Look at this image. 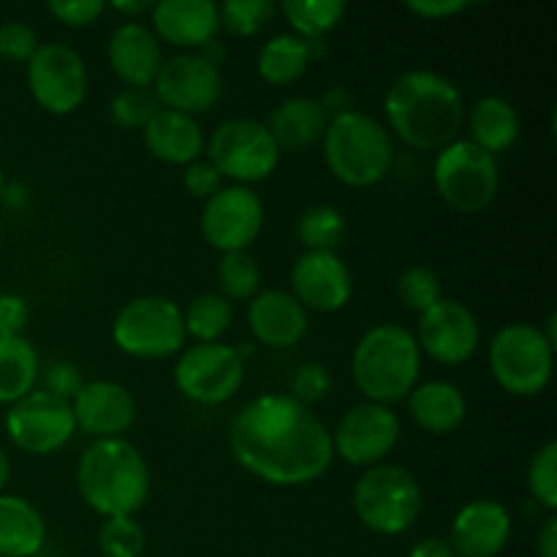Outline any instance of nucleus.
I'll list each match as a JSON object with an SVG mask.
<instances>
[{
    "instance_id": "29",
    "label": "nucleus",
    "mask_w": 557,
    "mask_h": 557,
    "mask_svg": "<svg viewBox=\"0 0 557 557\" xmlns=\"http://www.w3.org/2000/svg\"><path fill=\"white\" fill-rule=\"evenodd\" d=\"M468 141L482 147L490 156L511 150L520 139V112L515 103L504 96H484L479 98L466 114Z\"/></svg>"
},
{
    "instance_id": "30",
    "label": "nucleus",
    "mask_w": 557,
    "mask_h": 557,
    "mask_svg": "<svg viewBox=\"0 0 557 557\" xmlns=\"http://www.w3.org/2000/svg\"><path fill=\"white\" fill-rule=\"evenodd\" d=\"M41 375L38 351L25 335L0 337V406H14L36 389Z\"/></svg>"
},
{
    "instance_id": "53",
    "label": "nucleus",
    "mask_w": 557,
    "mask_h": 557,
    "mask_svg": "<svg viewBox=\"0 0 557 557\" xmlns=\"http://www.w3.org/2000/svg\"><path fill=\"white\" fill-rule=\"evenodd\" d=\"M5 183H9V180H5V172H3V169H0V199H3V190H5Z\"/></svg>"
},
{
    "instance_id": "34",
    "label": "nucleus",
    "mask_w": 557,
    "mask_h": 557,
    "mask_svg": "<svg viewBox=\"0 0 557 557\" xmlns=\"http://www.w3.org/2000/svg\"><path fill=\"white\" fill-rule=\"evenodd\" d=\"M218 294L228 302H250L261 292V270L259 261L248 250L237 253H223L215 267Z\"/></svg>"
},
{
    "instance_id": "49",
    "label": "nucleus",
    "mask_w": 557,
    "mask_h": 557,
    "mask_svg": "<svg viewBox=\"0 0 557 557\" xmlns=\"http://www.w3.org/2000/svg\"><path fill=\"white\" fill-rule=\"evenodd\" d=\"M536 553L539 557H557V517H544L542 528L536 533Z\"/></svg>"
},
{
    "instance_id": "4",
    "label": "nucleus",
    "mask_w": 557,
    "mask_h": 557,
    "mask_svg": "<svg viewBox=\"0 0 557 557\" xmlns=\"http://www.w3.org/2000/svg\"><path fill=\"white\" fill-rule=\"evenodd\" d=\"M422 375V351L411 330L395 321L373 324L351 354L354 386L368 403L392 406L406 400Z\"/></svg>"
},
{
    "instance_id": "52",
    "label": "nucleus",
    "mask_w": 557,
    "mask_h": 557,
    "mask_svg": "<svg viewBox=\"0 0 557 557\" xmlns=\"http://www.w3.org/2000/svg\"><path fill=\"white\" fill-rule=\"evenodd\" d=\"M9 479H11V457H9V451L0 446V493L5 490Z\"/></svg>"
},
{
    "instance_id": "20",
    "label": "nucleus",
    "mask_w": 557,
    "mask_h": 557,
    "mask_svg": "<svg viewBox=\"0 0 557 557\" xmlns=\"http://www.w3.org/2000/svg\"><path fill=\"white\" fill-rule=\"evenodd\" d=\"M515 520L500 500L476 498L462 506L449 528V544L457 557H498L511 542Z\"/></svg>"
},
{
    "instance_id": "33",
    "label": "nucleus",
    "mask_w": 557,
    "mask_h": 557,
    "mask_svg": "<svg viewBox=\"0 0 557 557\" xmlns=\"http://www.w3.org/2000/svg\"><path fill=\"white\" fill-rule=\"evenodd\" d=\"M305 250H335L346 237V215L332 205H310L294 223Z\"/></svg>"
},
{
    "instance_id": "23",
    "label": "nucleus",
    "mask_w": 557,
    "mask_h": 557,
    "mask_svg": "<svg viewBox=\"0 0 557 557\" xmlns=\"http://www.w3.org/2000/svg\"><path fill=\"white\" fill-rule=\"evenodd\" d=\"M248 326L267 348H292L308 335L310 313L283 288H261L248 302Z\"/></svg>"
},
{
    "instance_id": "17",
    "label": "nucleus",
    "mask_w": 557,
    "mask_h": 557,
    "mask_svg": "<svg viewBox=\"0 0 557 557\" xmlns=\"http://www.w3.org/2000/svg\"><path fill=\"white\" fill-rule=\"evenodd\" d=\"M413 337H417L422 357H430L446 368H457L479 351L482 326L466 302L444 297L438 305L419 315Z\"/></svg>"
},
{
    "instance_id": "38",
    "label": "nucleus",
    "mask_w": 557,
    "mask_h": 557,
    "mask_svg": "<svg viewBox=\"0 0 557 557\" xmlns=\"http://www.w3.org/2000/svg\"><path fill=\"white\" fill-rule=\"evenodd\" d=\"M98 549L103 557H141L147 533L136 517H109L98 528Z\"/></svg>"
},
{
    "instance_id": "44",
    "label": "nucleus",
    "mask_w": 557,
    "mask_h": 557,
    "mask_svg": "<svg viewBox=\"0 0 557 557\" xmlns=\"http://www.w3.org/2000/svg\"><path fill=\"white\" fill-rule=\"evenodd\" d=\"M183 188L188 190L190 196H196V199L207 201L210 196H215L218 190L223 188V177L207 158H199V161L188 163V166L183 169Z\"/></svg>"
},
{
    "instance_id": "42",
    "label": "nucleus",
    "mask_w": 557,
    "mask_h": 557,
    "mask_svg": "<svg viewBox=\"0 0 557 557\" xmlns=\"http://www.w3.org/2000/svg\"><path fill=\"white\" fill-rule=\"evenodd\" d=\"M82 386H85V375L74 362L58 359V362H49L47 370H44V392L60 397V400L71 403L79 395Z\"/></svg>"
},
{
    "instance_id": "36",
    "label": "nucleus",
    "mask_w": 557,
    "mask_h": 557,
    "mask_svg": "<svg viewBox=\"0 0 557 557\" xmlns=\"http://www.w3.org/2000/svg\"><path fill=\"white\" fill-rule=\"evenodd\" d=\"M275 14L277 5L272 0H226V3L218 5L221 30L232 33L237 38H248L261 33Z\"/></svg>"
},
{
    "instance_id": "11",
    "label": "nucleus",
    "mask_w": 557,
    "mask_h": 557,
    "mask_svg": "<svg viewBox=\"0 0 557 557\" xmlns=\"http://www.w3.org/2000/svg\"><path fill=\"white\" fill-rule=\"evenodd\" d=\"M174 386L196 406H223L245 381V357L228 343H194L177 354Z\"/></svg>"
},
{
    "instance_id": "46",
    "label": "nucleus",
    "mask_w": 557,
    "mask_h": 557,
    "mask_svg": "<svg viewBox=\"0 0 557 557\" xmlns=\"http://www.w3.org/2000/svg\"><path fill=\"white\" fill-rule=\"evenodd\" d=\"M406 9L422 20H449L471 9V3L468 0H408Z\"/></svg>"
},
{
    "instance_id": "32",
    "label": "nucleus",
    "mask_w": 557,
    "mask_h": 557,
    "mask_svg": "<svg viewBox=\"0 0 557 557\" xmlns=\"http://www.w3.org/2000/svg\"><path fill=\"white\" fill-rule=\"evenodd\" d=\"M183 319L194 343H221L234 321V305L218 292H201L183 308Z\"/></svg>"
},
{
    "instance_id": "15",
    "label": "nucleus",
    "mask_w": 557,
    "mask_h": 557,
    "mask_svg": "<svg viewBox=\"0 0 557 557\" xmlns=\"http://www.w3.org/2000/svg\"><path fill=\"white\" fill-rule=\"evenodd\" d=\"M5 435L25 455H54L76 435L71 403L44 389H33L5 411Z\"/></svg>"
},
{
    "instance_id": "16",
    "label": "nucleus",
    "mask_w": 557,
    "mask_h": 557,
    "mask_svg": "<svg viewBox=\"0 0 557 557\" xmlns=\"http://www.w3.org/2000/svg\"><path fill=\"white\" fill-rule=\"evenodd\" d=\"M161 109L183 112L196 117L221 101L223 74L215 63L199 52H177L163 60L156 82H152Z\"/></svg>"
},
{
    "instance_id": "45",
    "label": "nucleus",
    "mask_w": 557,
    "mask_h": 557,
    "mask_svg": "<svg viewBox=\"0 0 557 557\" xmlns=\"http://www.w3.org/2000/svg\"><path fill=\"white\" fill-rule=\"evenodd\" d=\"M30 321V305L20 294H0V337L25 335V326Z\"/></svg>"
},
{
    "instance_id": "28",
    "label": "nucleus",
    "mask_w": 557,
    "mask_h": 557,
    "mask_svg": "<svg viewBox=\"0 0 557 557\" xmlns=\"http://www.w3.org/2000/svg\"><path fill=\"white\" fill-rule=\"evenodd\" d=\"M47 544L44 515L22 495L0 493V557H36Z\"/></svg>"
},
{
    "instance_id": "41",
    "label": "nucleus",
    "mask_w": 557,
    "mask_h": 557,
    "mask_svg": "<svg viewBox=\"0 0 557 557\" xmlns=\"http://www.w3.org/2000/svg\"><path fill=\"white\" fill-rule=\"evenodd\" d=\"M38 33L36 27L27 25L22 20H9L0 25V58L9 60V63H22L33 58V52L38 49Z\"/></svg>"
},
{
    "instance_id": "13",
    "label": "nucleus",
    "mask_w": 557,
    "mask_h": 557,
    "mask_svg": "<svg viewBox=\"0 0 557 557\" xmlns=\"http://www.w3.org/2000/svg\"><path fill=\"white\" fill-rule=\"evenodd\" d=\"M332 433V451L354 468H373L386 462L403 435V419L392 406L359 403L348 408Z\"/></svg>"
},
{
    "instance_id": "39",
    "label": "nucleus",
    "mask_w": 557,
    "mask_h": 557,
    "mask_svg": "<svg viewBox=\"0 0 557 557\" xmlns=\"http://www.w3.org/2000/svg\"><path fill=\"white\" fill-rule=\"evenodd\" d=\"M525 484L531 498L555 515L557 511V444L547 441L528 462Z\"/></svg>"
},
{
    "instance_id": "51",
    "label": "nucleus",
    "mask_w": 557,
    "mask_h": 557,
    "mask_svg": "<svg viewBox=\"0 0 557 557\" xmlns=\"http://www.w3.org/2000/svg\"><path fill=\"white\" fill-rule=\"evenodd\" d=\"M112 9L120 11L123 16H128V20H136L139 14H150L152 3L150 0H114Z\"/></svg>"
},
{
    "instance_id": "24",
    "label": "nucleus",
    "mask_w": 557,
    "mask_h": 557,
    "mask_svg": "<svg viewBox=\"0 0 557 557\" xmlns=\"http://www.w3.org/2000/svg\"><path fill=\"white\" fill-rule=\"evenodd\" d=\"M141 136H145L147 150L169 166L185 169L188 163L205 158V128L190 114L158 109V114L145 125Z\"/></svg>"
},
{
    "instance_id": "3",
    "label": "nucleus",
    "mask_w": 557,
    "mask_h": 557,
    "mask_svg": "<svg viewBox=\"0 0 557 557\" xmlns=\"http://www.w3.org/2000/svg\"><path fill=\"white\" fill-rule=\"evenodd\" d=\"M76 490L98 517H136L150 498V466L128 438H98L76 462Z\"/></svg>"
},
{
    "instance_id": "14",
    "label": "nucleus",
    "mask_w": 557,
    "mask_h": 557,
    "mask_svg": "<svg viewBox=\"0 0 557 557\" xmlns=\"http://www.w3.org/2000/svg\"><path fill=\"white\" fill-rule=\"evenodd\" d=\"M267 210L261 196L248 185H223L205 201L199 215L201 237L218 253L248 250L264 228Z\"/></svg>"
},
{
    "instance_id": "5",
    "label": "nucleus",
    "mask_w": 557,
    "mask_h": 557,
    "mask_svg": "<svg viewBox=\"0 0 557 557\" xmlns=\"http://www.w3.org/2000/svg\"><path fill=\"white\" fill-rule=\"evenodd\" d=\"M324 163L332 177L348 188H373L384 183L395 163V141L379 117L351 109L330 120L321 136Z\"/></svg>"
},
{
    "instance_id": "8",
    "label": "nucleus",
    "mask_w": 557,
    "mask_h": 557,
    "mask_svg": "<svg viewBox=\"0 0 557 557\" xmlns=\"http://www.w3.org/2000/svg\"><path fill=\"white\" fill-rule=\"evenodd\" d=\"M112 343L134 359L177 357L188 343L183 305L163 294L128 299L112 321Z\"/></svg>"
},
{
    "instance_id": "47",
    "label": "nucleus",
    "mask_w": 557,
    "mask_h": 557,
    "mask_svg": "<svg viewBox=\"0 0 557 557\" xmlns=\"http://www.w3.org/2000/svg\"><path fill=\"white\" fill-rule=\"evenodd\" d=\"M319 101H321V107H324V112L330 114V120L337 117V114H346V112H351V109H357L354 107L351 90L343 85L330 87V90H326Z\"/></svg>"
},
{
    "instance_id": "1",
    "label": "nucleus",
    "mask_w": 557,
    "mask_h": 557,
    "mask_svg": "<svg viewBox=\"0 0 557 557\" xmlns=\"http://www.w3.org/2000/svg\"><path fill=\"white\" fill-rule=\"evenodd\" d=\"M234 460L272 487H305L330 471L332 433L313 408L292 395H259L237 411L228 428Z\"/></svg>"
},
{
    "instance_id": "10",
    "label": "nucleus",
    "mask_w": 557,
    "mask_h": 557,
    "mask_svg": "<svg viewBox=\"0 0 557 557\" xmlns=\"http://www.w3.org/2000/svg\"><path fill=\"white\" fill-rule=\"evenodd\" d=\"M433 185L441 199L457 212H482L500 188L498 158L468 139H455L435 152Z\"/></svg>"
},
{
    "instance_id": "2",
    "label": "nucleus",
    "mask_w": 557,
    "mask_h": 557,
    "mask_svg": "<svg viewBox=\"0 0 557 557\" xmlns=\"http://www.w3.org/2000/svg\"><path fill=\"white\" fill-rule=\"evenodd\" d=\"M466 114L460 87L438 71H406L392 82L384 96L386 131L411 150H444L449 141L460 139Z\"/></svg>"
},
{
    "instance_id": "25",
    "label": "nucleus",
    "mask_w": 557,
    "mask_h": 557,
    "mask_svg": "<svg viewBox=\"0 0 557 557\" xmlns=\"http://www.w3.org/2000/svg\"><path fill=\"white\" fill-rule=\"evenodd\" d=\"M406 411L419 430L430 435H449L462 428L468 417V400L451 381H419L406 397Z\"/></svg>"
},
{
    "instance_id": "35",
    "label": "nucleus",
    "mask_w": 557,
    "mask_h": 557,
    "mask_svg": "<svg viewBox=\"0 0 557 557\" xmlns=\"http://www.w3.org/2000/svg\"><path fill=\"white\" fill-rule=\"evenodd\" d=\"M395 292L403 308L422 315L424 310H430L444 299V283L430 267H408L397 275Z\"/></svg>"
},
{
    "instance_id": "40",
    "label": "nucleus",
    "mask_w": 557,
    "mask_h": 557,
    "mask_svg": "<svg viewBox=\"0 0 557 557\" xmlns=\"http://www.w3.org/2000/svg\"><path fill=\"white\" fill-rule=\"evenodd\" d=\"M332 389V373L324 362H302L297 370H294L292 381H288V392L294 400L302 403L305 408H313L315 403L324 400Z\"/></svg>"
},
{
    "instance_id": "37",
    "label": "nucleus",
    "mask_w": 557,
    "mask_h": 557,
    "mask_svg": "<svg viewBox=\"0 0 557 557\" xmlns=\"http://www.w3.org/2000/svg\"><path fill=\"white\" fill-rule=\"evenodd\" d=\"M158 109H161V103H158L152 87H120L109 103L112 123L125 131H145V125L156 117Z\"/></svg>"
},
{
    "instance_id": "26",
    "label": "nucleus",
    "mask_w": 557,
    "mask_h": 557,
    "mask_svg": "<svg viewBox=\"0 0 557 557\" xmlns=\"http://www.w3.org/2000/svg\"><path fill=\"white\" fill-rule=\"evenodd\" d=\"M264 125L275 145L281 147V152H299L319 145L326 125H330V114L324 112L319 98L292 96L272 109Z\"/></svg>"
},
{
    "instance_id": "31",
    "label": "nucleus",
    "mask_w": 557,
    "mask_h": 557,
    "mask_svg": "<svg viewBox=\"0 0 557 557\" xmlns=\"http://www.w3.org/2000/svg\"><path fill=\"white\" fill-rule=\"evenodd\" d=\"M346 0H286L281 14L292 25V33L308 41H321L346 20Z\"/></svg>"
},
{
    "instance_id": "22",
    "label": "nucleus",
    "mask_w": 557,
    "mask_h": 557,
    "mask_svg": "<svg viewBox=\"0 0 557 557\" xmlns=\"http://www.w3.org/2000/svg\"><path fill=\"white\" fill-rule=\"evenodd\" d=\"M109 69L125 87H152L163 65V44L150 25L139 20H125L109 33L107 41Z\"/></svg>"
},
{
    "instance_id": "19",
    "label": "nucleus",
    "mask_w": 557,
    "mask_h": 557,
    "mask_svg": "<svg viewBox=\"0 0 557 557\" xmlns=\"http://www.w3.org/2000/svg\"><path fill=\"white\" fill-rule=\"evenodd\" d=\"M76 430L98 438H123L136 422L139 403L134 392L112 379L85 381L79 395L71 400Z\"/></svg>"
},
{
    "instance_id": "7",
    "label": "nucleus",
    "mask_w": 557,
    "mask_h": 557,
    "mask_svg": "<svg viewBox=\"0 0 557 557\" xmlns=\"http://www.w3.org/2000/svg\"><path fill=\"white\" fill-rule=\"evenodd\" d=\"M487 362L495 384L506 395L536 397L553 381L555 346L544 337L542 326L515 321L493 335Z\"/></svg>"
},
{
    "instance_id": "27",
    "label": "nucleus",
    "mask_w": 557,
    "mask_h": 557,
    "mask_svg": "<svg viewBox=\"0 0 557 557\" xmlns=\"http://www.w3.org/2000/svg\"><path fill=\"white\" fill-rule=\"evenodd\" d=\"M321 41H308V38L294 36L288 33H275L261 44L259 54H256V71L261 79L272 87L294 85L308 74L310 63L319 58Z\"/></svg>"
},
{
    "instance_id": "21",
    "label": "nucleus",
    "mask_w": 557,
    "mask_h": 557,
    "mask_svg": "<svg viewBox=\"0 0 557 557\" xmlns=\"http://www.w3.org/2000/svg\"><path fill=\"white\" fill-rule=\"evenodd\" d=\"M150 30L158 41L180 49V52H199L215 41L221 30L218 3L212 0H158L150 9Z\"/></svg>"
},
{
    "instance_id": "12",
    "label": "nucleus",
    "mask_w": 557,
    "mask_h": 557,
    "mask_svg": "<svg viewBox=\"0 0 557 557\" xmlns=\"http://www.w3.org/2000/svg\"><path fill=\"white\" fill-rule=\"evenodd\" d=\"M27 90L36 98L38 107L49 114H74L85 103L87 85V63L71 44L47 41L38 44L33 58L25 63Z\"/></svg>"
},
{
    "instance_id": "50",
    "label": "nucleus",
    "mask_w": 557,
    "mask_h": 557,
    "mask_svg": "<svg viewBox=\"0 0 557 557\" xmlns=\"http://www.w3.org/2000/svg\"><path fill=\"white\" fill-rule=\"evenodd\" d=\"M0 205L11 207V210H22V207L30 205V190H27L22 183H5V190H3V199H0Z\"/></svg>"
},
{
    "instance_id": "6",
    "label": "nucleus",
    "mask_w": 557,
    "mask_h": 557,
    "mask_svg": "<svg viewBox=\"0 0 557 557\" xmlns=\"http://www.w3.org/2000/svg\"><path fill=\"white\" fill-rule=\"evenodd\" d=\"M354 515L379 536H400L411 531L424 509L419 479L397 462L364 468L351 493Z\"/></svg>"
},
{
    "instance_id": "9",
    "label": "nucleus",
    "mask_w": 557,
    "mask_h": 557,
    "mask_svg": "<svg viewBox=\"0 0 557 557\" xmlns=\"http://www.w3.org/2000/svg\"><path fill=\"white\" fill-rule=\"evenodd\" d=\"M281 147L261 120L228 117L212 128L205 158L232 185H253L272 177L281 166Z\"/></svg>"
},
{
    "instance_id": "18",
    "label": "nucleus",
    "mask_w": 557,
    "mask_h": 557,
    "mask_svg": "<svg viewBox=\"0 0 557 557\" xmlns=\"http://www.w3.org/2000/svg\"><path fill=\"white\" fill-rule=\"evenodd\" d=\"M292 297L308 313H337L354 297V275L337 250H302L288 272Z\"/></svg>"
},
{
    "instance_id": "43",
    "label": "nucleus",
    "mask_w": 557,
    "mask_h": 557,
    "mask_svg": "<svg viewBox=\"0 0 557 557\" xmlns=\"http://www.w3.org/2000/svg\"><path fill=\"white\" fill-rule=\"evenodd\" d=\"M47 11L65 27H90L107 11L103 0H52Z\"/></svg>"
},
{
    "instance_id": "48",
    "label": "nucleus",
    "mask_w": 557,
    "mask_h": 557,
    "mask_svg": "<svg viewBox=\"0 0 557 557\" xmlns=\"http://www.w3.org/2000/svg\"><path fill=\"white\" fill-rule=\"evenodd\" d=\"M408 557H457L446 536H424L411 547Z\"/></svg>"
}]
</instances>
